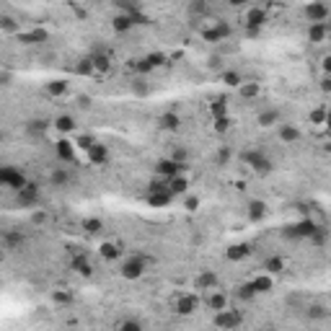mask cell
I'll use <instances>...</instances> for the list:
<instances>
[{"label": "cell", "instance_id": "cell-1", "mask_svg": "<svg viewBox=\"0 0 331 331\" xmlns=\"http://www.w3.org/2000/svg\"><path fill=\"white\" fill-rule=\"evenodd\" d=\"M0 187H8V189H21L26 187V176L24 171H18L13 166H0Z\"/></svg>", "mask_w": 331, "mask_h": 331}, {"label": "cell", "instance_id": "cell-2", "mask_svg": "<svg viewBox=\"0 0 331 331\" xmlns=\"http://www.w3.org/2000/svg\"><path fill=\"white\" fill-rule=\"evenodd\" d=\"M147 261H150V259H145V256H132V259H127V261H124V264H122V277L124 280H140L142 275H145V269H147Z\"/></svg>", "mask_w": 331, "mask_h": 331}, {"label": "cell", "instance_id": "cell-3", "mask_svg": "<svg viewBox=\"0 0 331 331\" xmlns=\"http://www.w3.org/2000/svg\"><path fill=\"white\" fill-rule=\"evenodd\" d=\"M241 321H243V316L238 313V311H231V308H225V311L215 313V326L223 329V331H233V329H238V326H241Z\"/></svg>", "mask_w": 331, "mask_h": 331}, {"label": "cell", "instance_id": "cell-4", "mask_svg": "<svg viewBox=\"0 0 331 331\" xmlns=\"http://www.w3.org/2000/svg\"><path fill=\"white\" fill-rule=\"evenodd\" d=\"M243 161H246L251 168H254L256 174H269V171L275 168V166H272V161H269V158L261 153V150H246V153H243Z\"/></svg>", "mask_w": 331, "mask_h": 331}, {"label": "cell", "instance_id": "cell-5", "mask_svg": "<svg viewBox=\"0 0 331 331\" xmlns=\"http://www.w3.org/2000/svg\"><path fill=\"white\" fill-rule=\"evenodd\" d=\"M16 202H18V207H37V204H39V189H37V184L26 181V187H21L16 191Z\"/></svg>", "mask_w": 331, "mask_h": 331}, {"label": "cell", "instance_id": "cell-6", "mask_svg": "<svg viewBox=\"0 0 331 331\" xmlns=\"http://www.w3.org/2000/svg\"><path fill=\"white\" fill-rule=\"evenodd\" d=\"M267 21H269L267 8L254 5V8H248V10H246V31H259L261 26L267 24Z\"/></svg>", "mask_w": 331, "mask_h": 331}, {"label": "cell", "instance_id": "cell-7", "mask_svg": "<svg viewBox=\"0 0 331 331\" xmlns=\"http://www.w3.org/2000/svg\"><path fill=\"white\" fill-rule=\"evenodd\" d=\"M231 34H233L231 24H225V21H218L215 26L202 29V39H204V42H223V39L231 37Z\"/></svg>", "mask_w": 331, "mask_h": 331}, {"label": "cell", "instance_id": "cell-8", "mask_svg": "<svg viewBox=\"0 0 331 331\" xmlns=\"http://www.w3.org/2000/svg\"><path fill=\"white\" fill-rule=\"evenodd\" d=\"M181 171H184V166L176 163V161H171V158H163V161L155 163V176H161L166 181H171L174 176H181Z\"/></svg>", "mask_w": 331, "mask_h": 331}, {"label": "cell", "instance_id": "cell-9", "mask_svg": "<svg viewBox=\"0 0 331 331\" xmlns=\"http://www.w3.org/2000/svg\"><path fill=\"white\" fill-rule=\"evenodd\" d=\"M305 18L311 21V24H326V18H329V5H324V3H311V5H305Z\"/></svg>", "mask_w": 331, "mask_h": 331}, {"label": "cell", "instance_id": "cell-10", "mask_svg": "<svg viewBox=\"0 0 331 331\" xmlns=\"http://www.w3.org/2000/svg\"><path fill=\"white\" fill-rule=\"evenodd\" d=\"M88 161L94 163V166H104V163L109 161V147L101 145V142H96V145L88 150Z\"/></svg>", "mask_w": 331, "mask_h": 331}, {"label": "cell", "instance_id": "cell-11", "mask_svg": "<svg viewBox=\"0 0 331 331\" xmlns=\"http://www.w3.org/2000/svg\"><path fill=\"white\" fill-rule=\"evenodd\" d=\"M197 305H199V300L194 298V295H184V298L176 300V313L179 316H191L194 311H197Z\"/></svg>", "mask_w": 331, "mask_h": 331}, {"label": "cell", "instance_id": "cell-12", "mask_svg": "<svg viewBox=\"0 0 331 331\" xmlns=\"http://www.w3.org/2000/svg\"><path fill=\"white\" fill-rule=\"evenodd\" d=\"M54 153H57V158H60L62 163H73L75 161V147H73V142H67V140H60L54 145Z\"/></svg>", "mask_w": 331, "mask_h": 331}, {"label": "cell", "instance_id": "cell-13", "mask_svg": "<svg viewBox=\"0 0 331 331\" xmlns=\"http://www.w3.org/2000/svg\"><path fill=\"white\" fill-rule=\"evenodd\" d=\"M47 37H49V34L44 29H31V31H24V34L18 31L21 44H42V42H47Z\"/></svg>", "mask_w": 331, "mask_h": 331}, {"label": "cell", "instance_id": "cell-14", "mask_svg": "<svg viewBox=\"0 0 331 331\" xmlns=\"http://www.w3.org/2000/svg\"><path fill=\"white\" fill-rule=\"evenodd\" d=\"M3 243H5V248L16 251V248H21V246L26 243V236L21 233V231H5L3 233Z\"/></svg>", "mask_w": 331, "mask_h": 331}, {"label": "cell", "instance_id": "cell-15", "mask_svg": "<svg viewBox=\"0 0 331 331\" xmlns=\"http://www.w3.org/2000/svg\"><path fill=\"white\" fill-rule=\"evenodd\" d=\"M194 287L197 290H215L218 287V275H215V272H202V275L194 280Z\"/></svg>", "mask_w": 331, "mask_h": 331}, {"label": "cell", "instance_id": "cell-16", "mask_svg": "<svg viewBox=\"0 0 331 331\" xmlns=\"http://www.w3.org/2000/svg\"><path fill=\"white\" fill-rule=\"evenodd\" d=\"M248 254H251V246H248V243H236V246H228L225 259H228V261H241V259H246Z\"/></svg>", "mask_w": 331, "mask_h": 331}, {"label": "cell", "instance_id": "cell-17", "mask_svg": "<svg viewBox=\"0 0 331 331\" xmlns=\"http://www.w3.org/2000/svg\"><path fill=\"white\" fill-rule=\"evenodd\" d=\"M292 228H295V236H298V241H300V238H311V236H313V231L318 228V223L311 220V218H305V220H300V223H295Z\"/></svg>", "mask_w": 331, "mask_h": 331}, {"label": "cell", "instance_id": "cell-18", "mask_svg": "<svg viewBox=\"0 0 331 331\" xmlns=\"http://www.w3.org/2000/svg\"><path fill=\"white\" fill-rule=\"evenodd\" d=\"M264 215H267V204L261 202V199H251V202H248V220H251V223L264 220Z\"/></svg>", "mask_w": 331, "mask_h": 331}, {"label": "cell", "instance_id": "cell-19", "mask_svg": "<svg viewBox=\"0 0 331 331\" xmlns=\"http://www.w3.org/2000/svg\"><path fill=\"white\" fill-rule=\"evenodd\" d=\"M168 191H171V197H176V194H184L187 197V191H189V179L187 176H174L168 181Z\"/></svg>", "mask_w": 331, "mask_h": 331}, {"label": "cell", "instance_id": "cell-20", "mask_svg": "<svg viewBox=\"0 0 331 331\" xmlns=\"http://www.w3.org/2000/svg\"><path fill=\"white\" fill-rule=\"evenodd\" d=\"M70 267H73L75 275H81V277H91V275H94V267H91V261L86 256H75L70 261Z\"/></svg>", "mask_w": 331, "mask_h": 331}, {"label": "cell", "instance_id": "cell-21", "mask_svg": "<svg viewBox=\"0 0 331 331\" xmlns=\"http://www.w3.org/2000/svg\"><path fill=\"white\" fill-rule=\"evenodd\" d=\"M171 191H153V194H147V204L150 207H168L171 204Z\"/></svg>", "mask_w": 331, "mask_h": 331}, {"label": "cell", "instance_id": "cell-22", "mask_svg": "<svg viewBox=\"0 0 331 331\" xmlns=\"http://www.w3.org/2000/svg\"><path fill=\"white\" fill-rule=\"evenodd\" d=\"M161 127L168 130V132H176L181 127V117H179L176 111H166L163 117H161Z\"/></svg>", "mask_w": 331, "mask_h": 331}, {"label": "cell", "instance_id": "cell-23", "mask_svg": "<svg viewBox=\"0 0 331 331\" xmlns=\"http://www.w3.org/2000/svg\"><path fill=\"white\" fill-rule=\"evenodd\" d=\"M280 140L282 142H298L300 140V130L295 124H282L280 127Z\"/></svg>", "mask_w": 331, "mask_h": 331}, {"label": "cell", "instance_id": "cell-24", "mask_svg": "<svg viewBox=\"0 0 331 331\" xmlns=\"http://www.w3.org/2000/svg\"><path fill=\"white\" fill-rule=\"evenodd\" d=\"M264 269H267L269 277H272V275H282V272H284V259H282V256H267Z\"/></svg>", "mask_w": 331, "mask_h": 331}, {"label": "cell", "instance_id": "cell-25", "mask_svg": "<svg viewBox=\"0 0 331 331\" xmlns=\"http://www.w3.org/2000/svg\"><path fill=\"white\" fill-rule=\"evenodd\" d=\"M207 308L210 311H215V313H220V311H225L228 308V298L223 292H212V295H207Z\"/></svg>", "mask_w": 331, "mask_h": 331}, {"label": "cell", "instance_id": "cell-26", "mask_svg": "<svg viewBox=\"0 0 331 331\" xmlns=\"http://www.w3.org/2000/svg\"><path fill=\"white\" fill-rule=\"evenodd\" d=\"M210 114H212V119H220V117H228V98L225 96H218L210 104Z\"/></svg>", "mask_w": 331, "mask_h": 331}, {"label": "cell", "instance_id": "cell-27", "mask_svg": "<svg viewBox=\"0 0 331 331\" xmlns=\"http://www.w3.org/2000/svg\"><path fill=\"white\" fill-rule=\"evenodd\" d=\"M251 284H254L256 295H261V292H272V287H275V282H272L269 275H259V277H254V280H251Z\"/></svg>", "mask_w": 331, "mask_h": 331}, {"label": "cell", "instance_id": "cell-28", "mask_svg": "<svg viewBox=\"0 0 331 331\" xmlns=\"http://www.w3.org/2000/svg\"><path fill=\"white\" fill-rule=\"evenodd\" d=\"M91 62H94V73H109L111 70L109 54H91Z\"/></svg>", "mask_w": 331, "mask_h": 331}, {"label": "cell", "instance_id": "cell-29", "mask_svg": "<svg viewBox=\"0 0 331 331\" xmlns=\"http://www.w3.org/2000/svg\"><path fill=\"white\" fill-rule=\"evenodd\" d=\"M280 122V111L277 109H267L259 114V127H275V124Z\"/></svg>", "mask_w": 331, "mask_h": 331}, {"label": "cell", "instance_id": "cell-30", "mask_svg": "<svg viewBox=\"0 0 331 331\" xmlns=\"http://www.w3.org/2000/svg\"><path fill=\"white\" fill-rule=\"evenodd\" d=\"M326 34H329L326 24H311V26H308V39H311V42H324Z\"/></svg>", "mask_w": 331, "mask_h": 331}, {"label": "cell", "instance_id": "cell-31", "mask_svg": "<svg viewBox=\"0 0 331 331\" xmlns=\"http://www.w3.org/2000/svg\"><path fill=\"white\" fill-rule=\"evenodd\" d=\"M111 29L117 31V34H127L130 29H132V21L124 16V13H119V16H114V21H111Z\"/></svg>", "mask_w": 331, "mask_h": 331}, {"label": "cell", "instance_id": "cell-32", "mask_svg": "<svg viewBox=\"0 0 331 331\" xmlns=\"http://www.w3.org/2000/svg\"><path fill=\"white\" fill-rule=\"evenodd\" d=\"M54 127L60 132H73L75 130V119L70 117V114H60V117L54 119Z\"/></svg>", "mask_w": 331, "mask_h": 331}, {"label": "cell", "instance_id": "cell-33", "mask_svg": "<svg viewBox=\"0 0 331 331\" xmlns=\"http://www.w3.org/2000/svg\"><path fill=\"white\" fill-rule=\"evenodd\" d=\"M49 181H52V187H67V184H70V174H67L65 168H54Z\"/></svg>", "mask_w": 331, "mask_h": 331}, {"label": "cell", "instance_id": "cell-34", "mask_svg": "<svg viewBox=\"0 0 331 331\" xmlns=\"http://www.w3.org/2000/svg\"><path fill=\"white\" fill-rule=\"evenodd\" d=\"M44 88H47V94H49V96H54V98H60V96H65V94H67V83H65V81H49Z\"/></svg>", "mask_w": 331, "mask_h": 331}, {"label": "cell", "instance_id": "cell-35", "mask_svg": "<svg viewBox=\"0 0 331 331\" xmlns=\"http://www.w3.org/2000/svg\"><path fill=\"white\" fill-rule=\"evenodd\" d=\"M101 256L109 259V261H117L122 256V251H119L117 243H101Z\"/></svg>", "mask_w": 331, "mask_h": 331}, {"label": "cell", "instance_id": "cell-36", "mask_svg": "<svg viewBox=\"0 0 331 331\" xmlns=\"http://www.w3.org/2000/svg\"><path fill=\"white\" fill-rule=\"evenodd\" d=\"M259 83H241V86H238V94H241L243 98H256L259 96Z\"/></svg>", "mask_w": 331, "mask_h": 331}, {"label": "cell", "instance_id": "cell-37", "mask_svg": "<svg viewBox=\"0 0 331 331\" xmlns=\"http://www.w3.org/2000/svg\"><path fill=\"white\" fill-rule=\"evenodd\" d=\"M326 241H329V228L318 225L316 231H313V236H311V243H313V246H324Z\"/></svg>", "mask_w": 331, "mask_h": 331}, {"label": "cell", "instance_id": "cell-38", "mask_svg": "<svg viewBox=\"0 0 331 331\" xmlns=\"http://www.w3.org/2000/svg\"><path fill=\"white\" fill-rule=\"evenodd\" d=\"M145 60H147V65H150L153 70H155V67H161V65H166V62H168V57H166L163 52H150V54L145 57Z\"/></svg>", "mask_w": 331, "mask_h": 331}, {"label": "cell", "instance_id": "cell-39", "mask_svg": "<svg viewBox=\"0 0 331 331\" xmlns=\"http://www.w3.org/2000/svg\"><path fill=\"white\" fill-rule=\"evenodd\" d=\"M238 298H241V300H254L256 298V290H254V284H251V280L238 287Z\"/></svg>", "mask_w": 331, "mask_h": 331}, {"label": "cell", "instance_id": "cell-40", "mask_svg": "<svg viewBox=\"0 0 331 331\" xmlns=\"http://www.w3.org/2000/svg\"><path fill=\"white\" fill-rule=\"evenodd\" d=\"M47 127H49V124L44 122V119H34V122L26 124V130H29L31 135H44V132H47Z\"/></svg>", "mask_w": 331, "mask_h": 331}, {"label": "cell", "instance_id": "cell-41", "mask_svg": "<svg viewBox=\"0 0 331 331\" xmlns=\"http://www.w3.org/2000/svg\"><path fill=\"white\" fill-rule=\"evenodd\" d=\"M223 81H225L228 86H231V88H238V86L243 83V78L238 75L236 70H225V73H223Z\"/></svg>", "mask_w": 331, "mask_h": 331}, {"label": "cell", "instance_id": "cell-42", "mask_svg": "<svg viewBox=\"0 0 331 331\" xmlns=\"http://www.w3.org/2000/svg\"><path fill=\"white\" fill-rule=\"evenodd\" d=\"M75 73L78 75H94V62H91V57H86V60H81L75 65Z\"/></svg>", "mask_w": 331, "mask_h": 331}, {"label": "cell", "instance_id": "cell-43", "mask_svg": "<svg viewBox=\"0 0 331 331\" xmlns=\"http://www.w3.org/2000/svg\"><path fill=\"white\" fill-rule=\"evenodd\" d=\"M101 228H104V223H101L98 218H88V220H83V231H86V233H98Z\"/></svg>", "mask_w": 331, "mask_h": 331}, {"label": "cell", "instance_id": "cell-44", "mask_svg": "<svg viewBox=\"0 0 331 331\" xmlns=\"http://www.w3.org/2000/svg\"><path fill=\"white\" fill-rule=\"evenodd\" d=\"M0 29L3 31H10V34H16L18 31V24L10 16H0Z\"/></svg>", "mask_w": 331, "mask_h": 331}, {"label": "cell", "instance_id": "cell-45", "mask_svg": "<svg viewBox=\"0 0 331 331\" xmlns=\"http://www.w3.org/2000/svg\"><path fill=\"white\" fill-rule=\"evenodd\" d=\"M119 331H145L140 321H135V318H127V321L119 324Z\"/></svg>", "mask_w": 331, "mask_h": 331}, {"label": "cell", "instance_id": "cell-46", "mask_svg": "<svg viewBox=\"0 0 331 331\" xmlns=\"http://www.w3.org/2000/svg\"><path fill=\"white\" fill-rule=\"evenodd\" d=\"M311 122H313V124H324V122H326V106L313 109V111H311Z\"/></svg>", "mask_w": 331, "mask_h": 331}, {"label": "cell", "instance_id": "cell-47", "mask_svg": "<svg viewBox=\"0 0 331 331\" xmlns=\"http://www.w3.org/2000/svg\"><path fill=\"white\" fill-rule=\"evenodd\" d=\"M75 145H78V147H83V150L88 153V150H91V147H94V145H96V140H94V138H91V135H81V138H78V142H75Z\"/></svg>", "mask_w": 331, "mask_h": 331}, {"label": "cell", "instance_id": "cell-48", "mask_svg": "<svg viewBox=\"0 0 331 331\" xmlns=\"http://www.w3.org/2000/svg\"><path fill=\"white\" fill-rule=\"evenodd\" d=\"M228 130H231V117L215 119V132H228Z\"/></svg>", "mask_w": 331, "mask_h": 331}, {"label": "cell", "instance_id": "cell-49", "mask_svg": "<svg viewBox=\"0 0 331 331\" xmlns=\"http://www.w3.org/2000/svg\"><path fill=\"white\" fill-rule=\"evenodd\" d=\"M308 318H326V308L324 305H311L308 308Z\"/></svg>", "mask_w": 331, "mask_h": 331}, {"label": "cell", "instance_id": "cell-50", "mask_svg": "<svg viewBox=\"0 0 331 331\" xmlns=\"http://www.w3.org/2000/svg\"><path fill=\"white\" fill-rule=\"evenodd\" d=\"M231 155H233V153H231V147H228V145L220 147V153H218V166H225L228 161H231Z\"/></svg>", "mask_w": 331, "mask_h": 331}, {"label": "cell", "instance_id": "cell-51", "mask_svg": "<svg viewBox=\"0 0 331 331\" xmlns=\"http://www.w3.org/2000/svg\"><path fill=\"white\" fill-rule=\"evenodd\" d=\"M135 70H138V73H142V75H147V73H150V70H153V67H150V65H147V60H145V57H142V60H135Z\"/></svg>", "mask_w": 331, "mask_h": 331}, {"label": "cell", "instance_id": "cell-52", "mask_svg": "<svg viewBox=\"0 0 331 331\" xmlns=\"http://www.w3.org/2000/svg\"><path fill=\"white\" fill-rule=\"evenodd\" d=\"M184 207H187L189 212H194V210L199 207V199L194 197V194H189V197H184Z\"/></svg>", "mask_w": 331, "mask_h": 331}, {"label": "cell", "instance_id": "cell-53", "mask_svg": "<svg viewBox=\"0 0 331 331\" xmlns=\"http://www.w3.org/2000/svg\"><path fill=\"white\" fill-rule=\"evenodd\" d=\"M52 298H54V303H62V305L73 303V295H70V292H54Z\"/></svg>", "mask_w": 331, "mask_h": 331}, {"label": "cell", "instance_id": "cell-54", "mask_svg": "<svg viewBox=\"0 0 331 331\" xmlns=\"http://www.w3.org/2000/svg\"><path fill=\"white\" fill-rule=\"evenodd\" d=\"M207 10H210L207 3H191V5H189V13H199V16H202V13H207Z\"/></svg>", "mask_w": 331, "mask_h": 331}, {"label": "cell", "instance_id": "cell-55", "mask_svg": "<svg viewBox=\"0 0 331 331\" xmlns=\"http://www.w3.org/2000/svg\"><path fill=\"white\" fill-rule=\"evenodd\" d=\"M132 91H135V94H138V96H147V86H145L142 81H135Z\"/></svg>", "mask_w": 331, "mask_h": 331}, {"label": "cell", "instance_id": "cell-56", "mask_svg": "<svg viewBox=\"0 0 331 331\" xmlns=\"http://www.w3.org/2000/svg\"><path fill=\"white\" fill-rule=\"evenodd\" d=\"M31 220L37 223V225H44V223H47V215H44V212H34V215H31Z\"/></svg>", "mask_w": 331, "mask_h": 331}, {"label": "cell", "instance_id": "cell-57", "mask_svg": "<svg viewBox=\"0 0 331 331\" xmlns=\"http://www.w3.org/2000/svg\"><path fill=\"white\" fill-rule=\"evenodd\" d=\"M78 104H81L83 109H88L91 106V96H81V98H78Z\"/></svg>", "mask_w": 331, "mask_h": 331}, {"label": "cell", "instance_id": "cell-58", "mask_svg": "<svg viewBox=\"0 0 331 331\" xmlns=\"http://www.w3.org/2000/svg\"><path fill=\"white\" fill-rule=\"evenodd\" d=\"M10 83V73H0V86H8Z\"/></svg>", "mask_w": 331, "mask_h": 331}, {"label": "cell", "instance_id": "cell-59", "mask_svg": "<svg viewBox=\"0 0 331 331\" xmlns=\"http://www.w3.org/2000/svg\"><path fill=\"white\" fill-rule=\"evenodd\" d=\"M321 91H326V94L331 91V81H329V78H321Z\"/></svg>", "mask_w": 331, "mask_h": 331}, {"label": "cell", "instance_id": "cell-60", "mask_svg": "<svg viewBox=\"0 0 331 331\" xmlns=\"http://www.w3.org/2000/svg\"><path fill=\"white\" fill-rule=\"evenodd\" d=\"M75 16H78V18H86L88 10H86V8H75Z\"/></svg>", "mask_w": 331, "mask_h": 331}]
</instances>
